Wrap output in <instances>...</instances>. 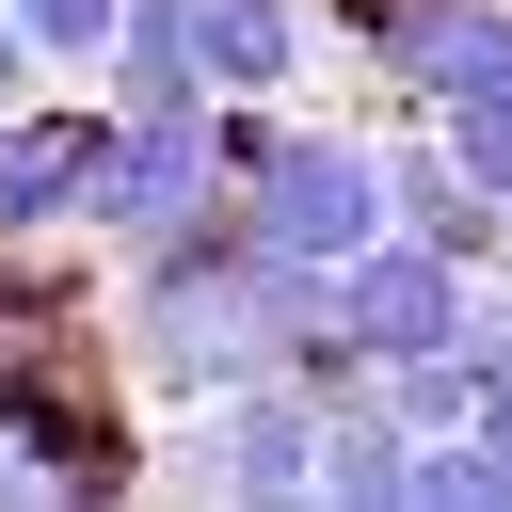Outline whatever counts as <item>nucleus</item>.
Segmentation results:
<instances>
[{
	"label": "nucleus",
	"instance_id": "obj_1",
	"mask_svg": "<svg viewBox=\"0 0 512 512\" xmlns=\"http://www.w3.org/2000/svg\"><path fill=\"white\" fill-rule=\"evenodd\" d=\"M128 288H112V352H128V384H160V400H224V384H368V352L336 336V304H320V272L304 256H272L256 240V208L240 192H208L176 240H144V256H112Z\"/></svg>",
	"mask_w": 512,
	"mask_h": 512
},
{
	"label": "nucleus",
	"instance_id": "obj_2",
	"mask_svg": "<svg viewBox=\"0 0 512 512\" xmlns=\"http://www.w3.org/2000/svg\"><path fill=\"white\" fill-rule=\"evenodd\" d=\"M224 192H240L256 240L304 256V272H336V256H368V240L400 224V192H384V128L304 112V96H224Z\"/></svg>",
	"mask_w": 512,
	"mask_h": 512
},
{
	"label": "nucleus",
	"instance_id": "obj_3",
	"mask_svg": "<svg viewBox=\"0 0 512 512\" xmlns=\"http://www.w3.org/2000/svg\"><path fill=\"white\" fill-rule=\"evenodd\" d=\"M208 192H224V96H208V80H176V96H112V160H96L80 240H96V256H144V240H176Z\"/></svg>",
	"mask_w": 512,
	"mask_h": 512
},
{
	"label": "nucleus",
	"instance_id": "obj_4",
	"mask_svg": "<svg viewBox=\"0 0 512 512\" xmlns=\"http://www.w3.org/2000/svg\"><path fill=\"white\" fill-rule=\"evenodd\" d=\"M160 480L192 496H320V384H224V400H176L160 432Z\"/></svg>",
	"mask_w": 512,
	"mask_h": 512
},
{
	"label": "nucleus",
	"instance_id": "obj_5",
	"mask_svg": "<svg viewBox=\"0 0 512 512\" xmlns=\"http://www.w3.org/2000/svg\"><path fill=\"white\" fill-rule=\"evenodd\" d=\"M320 304H336V336H352L368 368H416V352H464L480 272H464L432 224H384L368 256H336V272H320Z\"/></svg>",
	"mask_w": 512,
	"mask_h": 512
},
{
	"label": "nucleus",
	"instance_id": "obj_6",
	"mask_svg": "<svg viewBox=\"0 0 512 512\" xmlns=\"http://www.w3.org/2000/svg\"><path fill=\"white\" fill-rule=\"evenodd\" d=\"M96 160H112V96H16L0 112V224L16 240H80Z\"/></svg>",
	"mask_w": 512,
	"mask_h": 512
},
{
	"label": "nucleus",
	"instance_id": "obj_7",
	"mask_svg": "<svg viewBox=\"0 0 512 512\" xmlns=\"http://www.w3.org/2000/svg\"><path fill=\"white\" fill-rule=\"evenodd\" d=\"M400 480H416V416H400L384 368H368V384L320 400V496H400Z\"/></svg>",
	"mask_w": 512,
	"mask_h": 512
},
{
	"label": "nucleus",
	"instance_id": "obj_8",
	"mask_svg": "<svg viewBox=\"0 0 512 512\" xmlns=\"http://www.w3.org/2000/svg\"><path fill=\"white\" fill-rule=\"evenodd\" d=\"M16 32L48 48V80H112V32H128V0H16Z\"/></svg>",
	"mask_w": 512,
	"mask_h": 512
},
{
	"label": "nucleus",
	"instance_id": "obj_9",
	"mask_svg": "<svg viewBox=\"0 0 512 512\" xmlns=\"http://www.w3.org/2000/svg\"><path fill=\"white\" fill-rule=\"evenodd\" d=\"M32 80H48V48H32V32H16V0H0V112H16Z\"/></svg>",
	"mask_w": 512,
	"mask_h": 512
},
{
	"label": "nucleus",
	"instance_id": "obj_10",
	"mask_svg": "<svg viewBox=\"0 0 512 512\" xmlns=\"http://www.w3.org/2000/svg\"><path fill=\"white\" fill-rule=\"evenodd\" d=\"M480 432H496V448H512V352H496V368H480Z\"/></svg>",
	"mask_w": 512,
	"mask_h": 512
}]
</instances>
